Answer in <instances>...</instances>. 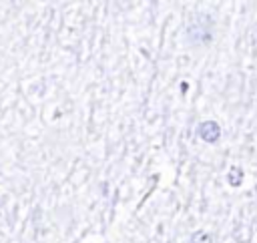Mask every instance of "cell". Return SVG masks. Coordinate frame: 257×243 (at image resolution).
<instances>
[{"label":"cell","mask_w":257,"mask_h":243,"mask_svg":"<svg viewBox=\"0 0 257 243\" xmlns=\"http://www.w3.org/2000/svg\"><path fill=\"white\" fill-rule=\"evenodd\" d=\"M185 38L193 46L211 42V38H213V18L205 12H195L189 18L187 26H185Z\"/></svg>","instance_id":"6da1fadb"},{"label":"cell","mask_w":257,"mask_h":243,"mask_svg":"<svg viewBox=\"0 0 257 243\" xmlns=\"http://www.w3.org/2000/svg\"><path fill=\"white\" fill-rule=\"evenodd\" d=\"M197 133H199V137H201L205 143H217L219 137H221V127H219L215 120H205V123L199 125Z\"/></svg>","instance_id":"7a4b0ae2"},{"label":"cell","mask_w":257,"mask_h":243,"mask_svg":"<svg viewBox=\"0 0 257 243\" xmlns=\"http://www.w3.org/2000/svg\"><path fill=\"white\" fill-rule=\"evenodd\" d=\"M227 181H229V185L239 187L241 181H243V173H241V169H239V167H231L229 173H227Z\"/></svg>","instance_id":"3957f363"},{"label":"cell","mask_w":257,"mask_h":243,"mask_svg":"<svg viewBox=\"0 0 257 243\" xmlns=\"http://www.w3.org/2000/svg\"><path fill=\"white\" fill-rule=\"evenodd\" d=\"M191 243H213L211 235L205 233V231H195L193 237H191Z\"/></svg>","instance_id":"277c9868"}]
</instances>
